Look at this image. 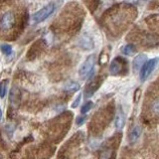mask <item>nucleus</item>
I'll list each match as a JSON object with an SVG mask.
<instances>
[{
    "label": "nucleus",
    "mask_w": 159,
    "mask_h": 159,
    "mask_svg": "<svg viewBox=\"0 0 159 159\" xmlns=\"http://www.w3.org/2000/svg\"><path fill=\"white\" fill-rule=\"evenodd\" d=\"M126 62L122 58H116L111 61V66H109V71L111 75H119L121 72L126 71Z\"/></svg>",
    "instance_id": "423d86ee"
},
{
    "label": "nucleus",
    "mask_w": 159,
    "mask_h": 159,
    "mask_svg": "<svg viewBox=\"0 0 159 159\" xmlns=\"http://www.w3.org/2000/svg\"><path fill=\"white\" fill-rule=\"evenodd\" d=\"M141 1H147V0H141Z\"/></svg>",
    "instance_id": "b1692460"
},
{
    "label": "nucleus",
    "mask_w": 159,
    "mask_h": 159,
    "mask_svg": "<svg viewBox=\"0 0 159 159\" xmlns=\"http://www.w3.org/2000/svg\"><path fill=\"white\" fill-rule=\"evenodd\" d=\"M9 98H10V102L13 104H15V106H16V104L18 106L20 103V101H21V92H20V89L17 87H13L11 89Z\"/></svg>",
    "instance_id": "1a4fd4ad"
},
{
    "label": "nucleus",
    "mask_w": 159,
    "mask_h": 159,
    "mask_svg": "<svg viewBox=\"0 0 159 159\" xmlns=\"http://www.w3.org/2000/svg\"><path fill=\"white\" fill-rule=\"evenodd\" d=\"M94 64H96V56H94V55L89 56L86 59V61L82 64L81 68H80V70H79L80 77L83 78V79H87V78L91 77V75L93 74Z\"/></svg>",
    "instance_id": "f257e3e1"
},
{
    "label": "nucleus",
    "mask_w": 159,
    "mask_h": 159,
    "mask_svg": "<svg viewBox=\"0 0 159 159\" xmlns=\"http://www.w3.org/2000/svg\"><path fill=\"white\" fill-rule=\"evenodd\" d=\"M141 132H142V129L139 125H135L131 128V130L129 131V136H128V139H129V142L131 144L135 143L139 137L141 135Z\"/></svg>",
    "instance_id": "6e6552de"
},
{
    "label": "nucleus",
    "mask_w": 159,
    "mask_h": 159,
    "mask_svg": "<svg viewBox=\"0 0 159 159\" xmlns=\"http://www.w3.org/2000/svg\"><path fill=\"white\" fill-rule=\"evenodd\" d=\"M64 89L69 93H75L80 89V84L76 82H70L64 87Z\"/></svg>",
    "instance_id": "9b49d317"
},
{
    "label": "nucleus",
    "mask_w": 159,
    "mask_h": 159,
    "mask_svg": "<svg viewBox=\"0 0 159 159\" xmlns=\"http://www.w3.org/2000/svg\"><path fill=\"white\" fill-rule=\"evenodd\" d=\"M84 2L89 7L91 11H93L94 9H97L98 4V0H84Z\"/></svg>",
    "instance_id": "f3484780"
},
{
    "label": "nucleus",
    "mask_w": 159,
    "mask_h": 159,
    "mask_svg": "<svg viewBox=\"0 0 159 159\" xmlns=\"http://www.w3.org/2000/svg\"><path fill=\"white\" fill-rule=\"evenodd\" d=\"M124 122H125V118H124V116H123V112L120 111L118 112L117 116H116V128L120 129L124 126Z\"/></svg>",
    "instance_id": "f8f14e48"
},
{
    "label": "nucleus",
    "mask_w": 159,
    "mask_h": 159,
    "mask_svg": "<svg viewBox=\"0 0 159 159\" xmlns=\"http://www.w3.org/2000/svg\"><path fill=\"white\" fill-rule=\"evenodd\" d=\"M84 120H86V116L78 117V119H77V124H78V125H82V124L84 122Z\"/></svg>",
    "instance_id": "4be33fe9"
},
{
    "label": "nucleus",
    "mask_w": 159,
    "mask_h": 159,
    "mask_svg": "<svg viewBox=\"0 0 159 159\" xmlns=\"http://www.w3.org/2000/svg\"><path fill=\"white\" fill-rule=\"evenodd\" d=\"M1 118H2V111H1V108H0V120H1Z\"/></svg>",
    "instance_id": "5701e85b"
},
{
    "label": "nucleus",
    "mask_w": 159,
    "mask_h": 159,
    "mask_svg": "<svg viewBox=\"0 0 159 159\" xmlns=\"http://www.w3.org/2000/svg\"><path fill=\"white\" fill-rule=\"evenodd\" d=\"M55 10V4L50 3L47 6L43 7L42 9H40L39 11H37L33 15V20L36 23H41L44 20H46L50 15H51Z\"/></svg>",
    "instance_id": "f03ea898"
},
{
    "label": "nucleus",
    "mask_w": 159,
    "mask_h": 159,
    "mask_svg": "<svg viewBox=\"0 0 159 159\" xmlns=\"http://www.w3.org/2000/svg\"><path fill=\"white\" fill-rule=\"evenodd\" d=\"M81 42H84V44H82V47H84V49H92L93 48V42L89 38L83 37Z\"/></svg>",
    "instance_id": "dca6fc26"
},
{
    "label": "nucleus",
    "mask_w": 159,
    "mask_h": 159,
    "mask_svg": "<svg viewBox=\"0 0 159 159\" xmlns=\"http://www.w3.org/2000/svg\"><path fill=\"white\" fill-rule=\"evenodd\" d=\"M147 61V56L145 54H140L138 56L135 57L133 61V68L135 71H139L140 68L142 67V65Z\"/></svg>",
    "instance_id": "9d476101"
},
{
    "label": "nucleus",
    "mask_w": 159,
    "mask_h": 159,
    "mask_svg": "<svg viewBox=\"0 0 159 159\" xmlns=\"http://www.w3.org/2000/svg\"><path fill=\"white\" fill-rule=\"evenodd\" d=\"M151 111L155 116H158V113H159V101H158L157 97H155L154 101L151 102Z\"/></svg>",
    "instance_id": "4468645a"
},
{
    "label": "nucleus",
    "mask_w": 159,
    "mask_h": 159,
    "mask_svg": "<svg viewBox=\"0 0 159 159\" xmlns=\"http://www.w3.org/2000/svg\"><path fill=\"white\" fill-rule=\"evenodd\" d=\"M93 107V102H86L84 104V106L82 107V108H81V112L83 113V114H84V113H87L88 111H91V108Z\"/></svg>",
    "instance_id": "6ab92c4d"
},
{
    "label": "nucleus",
    "mask_w": 159,
    "mask_h": 159,
    "mask_svg": "<svg viewBox=\"0 0 159 159\" xmlns=\"http://www.w3.org/2000/svg\"><path fill=\"white\" fill-rule=\"evenodd\" d=\"M103 82V78L102 77H97L96 79H93V81L89 82L88 84H87V88L84 89V96L86 98H91L93 94L96 93L98 88L101 87V84H102Z\"/></svg>",
    "instance_id": "39448f33"
},
{
    "label": "nucleus",
    "mask_w": 159,
    "mask_h": 159,
    "mask_svg": "<svg viewBox=\"0 0 159 159\" xmlns=\"http://www.w3.org/2000/svg\"><path fill=\"white\" fill-rule=\"evenodd\" d=\"M42 49H43L42 42H36V43H35L31 47V49L29 50V52L27 54L28 60H34L36 57H38Z\"/></svg>",
    "instance_id": "0eeeda50"
},
{
    "label": "nucleus",
    "mask_w": 159,
    "mask_h": 159,
    "mask_svg": "<svg viewBox=\"0 0 159 159\" xmlns=\"http://www.w3.org/2000/svg\"><path fill=\"white\" fill-rule=\"evenodd\" d=\"M1 51L3 54H5L6 56H9L12 53V47L8 44H3L1 45Z\"/></svg>",
    "instance_id": "a211bd4d"
},
{
    "label": "nucleus",
    "mask_w": 159,
    "mask_h": 159,
    "mask_svg": "<svg viewBox=\"0 0 159 159\" xmlns=\"http://www.w3.org/2000/svg\"><path fill=\"white\" fill-rule=\"evenodd\" d=\"M156 64H157V59H152L150 61H146L142 65V67L140 68V80L143 82L149 77L154 68L156 67Z\"/></svg>",
    "instance_id": "20e7f679"
},
{
    "label": "nucleus",
    "mask_w": 159,
    "mask_h": 159,
    "mask_svg": "<svg viewBox=\"0 0 159 159\" xmlns=\"http://www.w3.org/2000/svg\"><path fill=\"white\" fill-rule=\"evenodd\" d=\"M81 99H82V94L80 93L79 96L77 97V98L75 99V102H73V104H72V107H73V108H76V107L79 106V104H80V102H81Z\"/></svg>",
    "instance_id": "412c9836"
},
{
    "label": "nucleus",
    "mask_w": 159,
    "mask_h": 159,
    "mask_svg": "<svg viewBox=\"0 0 159 159\" xmlns=\"http://www.w3.org/2000/svg\"><path fill=\"white\" fill-rule=\"evenodd\" d=\"M7 86H8V81H6V80L0 83V98H3L5 97V94H6Z\"/></svg>",
    "instance_id": "2eb2a0df"
},
{
    "label": "nucleus",
    "mask_w": 159,
    "mask_h": 159,
    "mask_svg": "<svg viewBox=\"0 0 159 159\" xmlns=\"http://www.w3.org/2000/svg\"><path fill=\"white\" fill-rule=\"evenodd\" d=\"M121 51L124 55H126V56H131V55H133L136 52V49L132 44H127L124 47H122Z\"/></svg>",
    "instance_id": "ddd939ff"
},
{
    "label": "nucleus",
    "mask_w": 159,
    "mask_h": 159,
    "mask_svg": "<svg viewBox=\"0 0 159 159\" xmlns=\"http://www.w3.org/2000/svg\"><path fill=\"white\" fill-rule=\"evenodd\" d=\"M140 97H141V89H137L135 91V93H134V102H138L139 99H140Z\"/></svg>",
    "instance_id": "aec40b11"
},
{
    "label": "nucleus",
    "mask_w": 159,
    "mask_h": 159,
    "mask_svg": "<svg viewBox=\"0 0 159 159\" xmlns=\"http://www.w3.org/2000/svg\"><path fill=\"white\" fill-rule=\"evenodd\" d=\"M15 24V14L12 11H6L0 19V29L2 31L10 30Z\"/></svg>",
    "instance_id": "7ed1b4c3"
}]
</instances>
